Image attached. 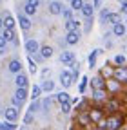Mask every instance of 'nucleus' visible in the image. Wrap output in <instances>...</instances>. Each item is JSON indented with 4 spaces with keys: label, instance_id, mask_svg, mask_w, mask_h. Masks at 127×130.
Listing matches in <instances>:
<instances>
[{
    "label": "nucleus",
    "instance_id": "nucleus-18",
    "mask_svg": "<svg viewBox=\"0 0 127 130\" xmlns=\"http://www.w3.org/2000/svg\"><path fill=\"white\" fill-rule=\"evenodd\" d=\"M40 54H42V58H51V56H53V49H51L49 45H44L42 51H40Z\"/></svg>",
    "mask_w": 127,
    "mask_h": 130
},
{
    "label": "nucleus",
    "instance_id": "nucleus-39",
    "mask_svg": "<svg viewBox=\"0 0 127 130\" xmlns=\"http://www.w3.org/2000/svg\"><path fill=\"white\" fill-rule=\"evenodd\" d=\"M24 121H26V123H31V121H33V114H31V112H29V114H27V116L24 118Z\"/></svg>",
    "mask_w": 127,
    "mask_h": 130
},
{
    "label": "nucleus",
    "instance_id": "nucleus-16",
    "mask_svg": "<svg viewBox=\"0 0 127 130\" xmlns=\"http://www.w3.org/2000/svg\"><path fill=\"white\" fill-rule=\"evenodd\" d=\"M82 14L85 16V18H91V16H93V6H91V4H84V7H82Z\"/></svg>",
    "mask_w": 127,
    "mask_h": 130
},
{
    "label": "nucleus",
    "instance_id": "nucleus-5",
    "mask_svg": "<svg viewBox=\"0 0 127 130\" xmlns=\"http://www.w3.org/2000/svg\"><path fill=\"white\" fill-rule=\"evenodd\" d=\"M89 118H91V123H100L104 114H102L100 108H93V110H89Z\"/></svg>",
    "mask_w": 127,
    "mask_h": 130
},
{
    "label": "nucleus",
    "instance_id": "nucleus-45",
    "mask_svg": "<svg viewBox=\"0 0 127 130\" xmlns=\"http://www.w3.org/2000/svg\"><path fill=\"white\" fill-rule=\"evenodd\" d=\"M120 2H122V4H125V2H127V0H120Z\"/></svg>",
    "mask_w": 127,
    "mask_h": 130
},
{
    "label": "nucleus",
    "instance_id": "nucleus-20",
    "mask_svg": "<svg viewBox=\"0 0 127 130\" xmlns=\"http://www.w3.org/2000/svg\"><path fill=\"white\" fill-rule=\"evenodd\" d=\"M78 24H80V22H76V20H69V22H66V29H67V32H73V31H76Z\"/></svg>",
    "mask_w": 127,
    "mask_h": 130
},
{
    "label": "nucleus",
    "instance_id": "nucleus-13",
    "mask_svg": "<svg viewBox=\"0 0 127 130\" xmlns=\"http://www.w3.org/2000/svg\"><path fill=\"white\" fill-rule=\"evenodd\" d=\"M113 32L116 36H123L125 35V25L120 22V24H116V25H113Z\"/></svg>",
    "mask_w": 127,
    "mask_h": 130
},
{
    "label": "nucleus",
    "instance_id": "nucleus-25",
    "mask_svg": "<svg viewBox=\"0 0 127 130\" xmlns=\"http://www.w3.org/2000/svg\"><path fill=\"white\" fill-rule=\"evenodd\" d=\"M4 27H6V29H13V27H15L13 16H6V18H4Z\"/></svg>",
    "mask_w": 127,
    "mask_h": 130
},
{
    "label": "nucleus",
    "instance_id": "nucleus-34",
    "mask_svg": "<svg viewBox=\"0 0 127 130\" xmlns=\"http://www.w3.org/2000/svg\"><path fill=\"white\" fill-rule=\"evenodd\" d=\"M17 128V125H13L11 121H7V123H4V130H15Z\"/></svg>",
    "mask_w": 127,
    "mask_h": 130
},
{
    "label": "nucleus",
    "instance_id": "nucleus-43",
    "mask_svg": "<svg viewBox=\"0 0 127 130\" xmlns=\"http://www.w3.org/2000/svg\"><path fill=\"white\" fill-rule=\"evenodd\" d=\"M2 25H4V20H2V18H0V27H2Z\"/></svg>",
    "mask_w": 127,
    "mask_h": 130
},
{
    "label": "nucleus",
    "instance_id": "nucleus-31",
    "mask_svg": "<svg viewBox=\"0 0 127 130\" xmlns=\"http://www.w3.org/2000/svg\"><path fill=\"white\" fill-rule=\"evenodd\" d=\"M107 107H109V110H116V108H118V103H116L115 100H111V101L107 103Z\"/></svg>",
    "mask_w": 127,
    "mask_h": 130
},
{
    "label": "nucleus",
    "instance_id": "nucleus-23",
    "mask_svg": "<svg viewBox=\"0 0 127 130\" xmlns=\"http://www.w3.org/2000/svg\"><path fill=\"white\" fill-rule=\"evenodd\" d=\"M53 89H55V83H53V81H49V79L42 83V90H45V92H51Z\"/></svg>",
    "mask_w": 127,
    "mask_h": 130
},
{
    "label": "nucleus",
    "instance_id": "nucleus-44",
    "mask_svg": "<svg viewBox=\"0 0 127 130\" xmlns=\"http://www.w3.org/2000/svg\"><path fill=\"white\" fill-rule=\"evenodd\" d=\"M0 130H4V125H2V123H0Z\"/></svg>",
    "mask_w": 127,
    "mask_h": 130
},
{
    "label": "nucleus",
    "instance_id": "nucleus-36",
    "mask_svg": "<svg viewBox=\"0 0 127 130\" xmlns=\"http://www.w3.org/2000/svg\"><path fill=\"white\" fill-rule=\"evenodd\" d=\"M27 4H29V6H33V7H38L40 0H27Z\"/></svg>",
    "mask_w": 127,
    "mask_h": 130
},
{
    "label": "nucleus",
    "instance_id": "nucleus-9",
    "mask_svg": "<svg viewBox=\"0 0 127 130\" xmlns=\"http://www.w3.org/2000/svg\"><path fill=\"white\" fill-rule=\"evenodd\" d=\"M26 51H27L29 54L36 53V51H38V43H36L35 40H27V42H26Z\"/></svg>",
    "mask_w": 127,
    "mask_h": 130
},
{
    "label": "nucleus",
    "instance_id": "nucleus-46",
    "mask_svg": "<svg viewBox=\"0 0 127 130\" xmlns=\"http://www.w3.org/2000/svg\"><path fill=\"white\" fill-rule=\"evenodd\" d=\"M125 24H127V20H125Z\"/></svg>",
    "mask_w": 127,
    "mask_h": 130
},
{
    "label": "nucleus",
    "instance_id": "nucleus-41",
    "mask_svg": "<svg viewBox=\"0 0 127 130\" xmlns=\"http://www.w3.org/2000/svg\"><path fill=\"white\" fill-rule=\"evenodd\" d=\"M122 11L127 14V2H125V4H122Z\"/></svg>",
    "mask_w": 127,
    "mask_h": 130
},
{
    "label": "nucleus",
    "instance_id": "nucleus-15",
    "mask_svg": "<svg viewBox=\"0 0 127 130\" xmlns=\"http://www.w3.org/2000/svg\"><path fill=\"white\" fill-rule=\"evenodd\" d=\"M20 69H22V63H20L18 60H13V61L9 63V71H11V72H20Z\"/></svg>",
    "mask_w": 127,
    "mask_h": 130
},
{
    "label": "nucleus",
    "instance_id": "nucleus-11",
    "mask_svg": "<svg viewBox=\"0 0 127 130\" xmlns=\"http://www.w3.org/2000/svg\"><path fill=\"white\" fill-rule=\"evenodd\" d=\"M60 61H62V63H67V65H71V63L74 61V54H73V53H62Z\"/></svg>",
    "mask_w": 127,
    "mask_h": 130
},
{
    "label": "nucleus",
    "instance_id": "nucleus-35",
    "mask_svg": "<svg viewBox=\"0 0 127 130\" xmlns=\"http://www.w3.org/2000/svg\"><path fill=\"white\" fill-rule=\"evenodd\" d=\"M29 71H31V72H36V65H35L33 60H29Z\"/></svg>",
    "mask_w": 127,
    "mask_h": 130
},
{
    "label": "nucleus",
    "instance_id": "nucleus-4",
    "mask_svg": "<svg viewBox=\"0 0 127 130\" xmlns=\"http://www.w3.org/2000/svg\"><path fill=\"white\" fill-rule=\"evenodd\" d=\"M26 98H27V90L26 89H18L17 92H15V98H13V103L15 105H20L24 100H26Z\"/></svg>",
    "mask_w": 127,
    "mask_h": 130
},
{
    "label": "nucleus",
    "instance_id": "nucleus-10",
    "mask_svg": "<svg viewBox=\"0 0 127 130\" xmlns=\"http://www.w3.org/2000/svg\"><path fill=\"white\" fill-rule=\"evenodd\" d=\"M78 40H80V35H78V31L67 32V43H69V45H74V43H78Z\"/></svg>",
    "mask_w": 127,
    "mask_h": 130
},
{
    "label": "nucleus",
    "instance_id": "nucleus-38",
    "mask_svg": "<svg viewBox=\"0 0 127 130\" xmlns=\"http://www.w3.org/2000/svg\"><path fill=\"white\" fill-rule=\"evenodd\" d=\"M4 47H6V40H4V36H0V51L4 53Z\"/></svg>",
    "mask_w": 127,
    "mask_h": 130
},
{
    "label": "nucleus",
    "instance_id": "nucleus-24",
    "mask_svg": "<svg viewBox=\"0 0 127 130\" xmlns=\"http://www.w3.org/2000/svg\"><path fill=\"white\" fill-rule=\"evenodd\" d=\"M93 98H94V101H102L105 98V92L104 90H93Z\"/></svg>",
    "mask_w": 127,
    "mask_h": 130
},
{
    "label": "nucleus",
    "instance_id": "nucleus-42",
    "mask_svg": "<svg viewBox=\"0 0 127 130\" xmlns=\"http://www.w3.org/2000/svg\"><path fill=\"white\" fill-rule=\"evenodd\" d=\"M94 6H100V0H94Z\"/></svg>",
    "mask_w": 127,
    "mask_h": 130
},
{
    "label": "nucleus",
    "instance_id": "nucleus-12",
    "mask_svg": "<svg viewBox=\"0 0 127 130\" xmlns=\"http://www.w3.org/2000/svg\"><path fill=\"white\" fill-rule=\"evenodd\" d=\"M49 11H51L53 14H60V13L64 11V7H62L60 2H51V4H49Z\"/></svg>",
    "mask_w": 127,
    "mask_h": 130
},
{
    "label": "nucleus",
    "instance_id": "nucleus-29",
    "mask_svg": "<svg viewBox=\"0 0 127 130\" xmlns=\"http://www.w3.org/2000/svg\"><path fill=\"white\" fill-rule=\"evenodd\" d=\"M62 13H64V16H66V20H67V22L73 20V9H64Z\"/></svg>",
    "mask_w": 127,
    "mask_h": 130
},
{
    "label": "nucleus",
    "instance_id": "nucleus-19",
    "mask_svg": "<svg viewBox=\"0 0 127 130\" xmlns=\"http://www.w3.org/2000/svg\"><path fill=\"white\" fill-rule=\"evenodd\" d=\"M18 24H20V27H22V29H26V31L31 27V22H29L27 16H20V18H18Z\"/></svg>",
    "mask_w": 127,
    "mask_h": 130
},
{
    "label": "nucleus",
    "instance_id": "nucleus-40",
    "mask_svg": "<svg viewBox=\"0 0 127 130\" xmlns=\"http://www.w3.org/2000/svg\"><path fill=\"white\" fill-rule=\"evenodd\" d=\"M85 85H87V78H84V81H82V85H80V92H84V90H85Z\"/></svg>",
    "mask_w": 127,
    "mask_h": 130
},
{
    "label": "nucleus",
    "instance_id": "nucleus-17",
    "mask_svg": "<svg viewBox=\"0 0 127 130\" xmlns=\"http://www.w3.org/2000/svg\"><path fill=\"white\" fill-rule=\"evenodd\" d=\"M56 100H58L60 103H71V98H69L67 92H60V94H56Z\"/></svg>",
    "mask_w": 127,
    "mask_h": 130
},
{
    "label": "nucleus",
    "instance_id": "nucleus-2",
    "mask_svg": "<svg viewBox=\"0 0 127 130\" xmlns=\"http://www.w3.org/2000/svg\"><path fill=\"white\" fill-rule=\"evenodd\" d=\"M113 78L120 83H127V67H116L113 72Z\"/></svg>",
    "mask_w": 127,
    "mask_h": 130
},
{
    "label": "nucleus",
    "instance_id": "nucleus-1",
    "mask_svg": "<svg viewBox=\"0 0 127 130\" xmlns=\"http://www.w3.org/2000/svg\"><path fill=\"white\" fill-rule=\"evenodd\" d=\"M122 123H123V119L122 118H109L107 121H105V130H120V126H122Z\"/></svg>",
    "mask_w": 127,
    "mask_h": 130
},
{
    "label": "nucleus",
    "instance_id": "nucleus-8",
    "mask_svg": "<svg viewBox=\"0 0 127 130\" xmlns=\"http://www.w3.org/2000/svg\"><path fill=\"white\" fill-rule=\"evenodd\" d=\"M60 81H62L64 87H71V83H73V76H71V72H62V74H60Z\"/></svg>",
    "mask_w": 127,
    "mask_h": 130
},
{
    "label": "nucleus",
    "instance_id": "nucleus-14",
    "mask_svg": "<svg viewBox=\"0 0 127 130\" xmlns=\"http://www.w3.org/2000/svg\"><path fill=\"white\" fill-rule=\"evenodd\" d=\"M17 87L18 89H26L27 87V76H24V74L17 76Z\"/></svg>",
    "mask_w": 127,
    "mask_h": 130
},
{
    "label": "nucleus",
    "instance_id": "nucleus-27",
    "mask_svg": "<svg viewBox=\"0 0 127 130\" xmlns=\"http://www.w3.org/2000/svg\"><path fill=\"white\" fill-rule=\"evenodd\" d=\"M71 7H73V9H80V11H82L84 2H82V0H71Z\"/></svg>",
    "mask_w": 127,
    "mask_h": 130
},
{
    "label": "nucleus",
    "instance_id": "nucleus-21",
    "mask_svg": "<svg viewBox=\"0 0 127 130\" xmlns=\"http://www.w3.org/2000/svg\"><path fill=\"white\" fill-rule=\"evenodd\" d=\"M4 40H6V42H15V32H13V29H4Z\"/></svg>",
    "mask_w": 127,
    "mask_h": 130
},
{
    "label": "nucleus",
    "instance_id": "nucleus-33",
    "mask_svg": "<svg viewBox=\"0 0 127 130\" xmlns=\"http://www.w3.org/2000/svg\"><path fill=\"white\" fill-rule=\"evenodd\" d=\"M62 112L69 114V112H71V103H62Z\"/></svg>",
    "mask_w": 127,
    "mask_h": 130
},
{
    "label": "nucleus",
    "instance_id": "nucleus-22",
    "mask_svg": "<svg viewBox=\"0 0 127 130\" xmlns=\"http://www.w3.org/2000/svg\"><path fill=\"white\" fill-rule=\"evenodd\" d=\"M107 20L113 24V25H116V24H120V14H118V13H111Z\"/></svg>",
    "mask_w": 127,
    "mask_h": 130
},
{
    "label": "nucleus",
    "instance_id": "nucleus-30",
    "mask_svg": "<svg viewBox=\"0 0 127 130\" xmlns=\"http://www.w3.org/2000/svg\"><path fill=\"white\" fill-rule=\"evenodd\" d=\"M115 63H116V65H123V63H125V56H122V54L116 56V58H115Z\"/></svg>",
    "mask_w": 127,
    "mask_h": 130
},
{
    "label": "nucleus",
    "instance_id": "nucleus-26",
    "mask_svg": "<svg viewBox=\"0 0 127 130\" xmlns=\"http://www.w3.org/2000/svg\"><path fill=\"white\" fill-rule=\"evenodd\" d=\"M78 123H80V125H87V123H91L89 114H80V116H78Z\"/></svg>",
    "mask_w": 127,
    "mask_h": 130
},
{
    "label": "nucleus",
    "instance_id": "nucleus-7",
    "mask_svg": "<svg viewBox=\"0 0 127 130\" xmlns=\"http://www.w3.org/2000/svg\"><path fill=\"white\" fill-rule=\"evenodd\" d=\"M6 119L7 121H15V119H17L18 118V110L17 108H15V107H9V108H6Z\"/></svg>",
    "mask_w": 127,
    "mask_h": 130
},
{
    "label": "nucleus",
    "instance_id": "nucleus-32",
    "mask_svg": "<svg viewBox=\"0 0 127 130\" xmlns=\"http://www.w3.org/2000/svg\"><path fill=\"white\" fill-rule=\"evenodd\" d=\"M26 13H27V14H35V13H36V7H33V6L27 4V6H26Z\"/></svg>",
    "mask_w": 127,
    "mask_h": 130
},
{
    "label": "nucleus",
    "instance_id": "nucleus-28",
    "mask_svg": "<svg viewBox=\"0 0 127 130\" xmlns=\"http://www.w3.org/2000/svg\"><path fill=\"white\" fill-rule=\"evenodd\" d=\"M40 92H42V87H33V92H31V98H33V100H36V98L40 96Z\"/></svg>",
    "mask_w": 127,
    "mask_h": 130
},
{
    "label": "nucleus",
    "instance_id": "nucleus-3",
    "mask_svg": "<svg viewBox=\"0 0 127 130\" xmlns=\"http://www.w3.org/2000/svg\"><path fill=\"white\" fill-rule=\"evenodd\" d=\"M91 87H93V90H104L105 89V79L102 76H96L91 81Z\"/></svg>",
    "mask_w": 127,
    "mask_h": 130
},
{
    "label": "nucleus",
    "instance_id": "nucleus-37",
    "mask_svg": "<svg viewBox=\"0 0 127 130\" xmlns=\"http://www.w3.org/2000/svg\"><path fill=\"white\" fill-rule=\"evenodd\" d=\"M96 53H98V51H94V53L91 54V58H89V63H91V65H94V60H96Z\"/></svg>",
    "mask_w": 127,
    "mask_h": 130
},
{
    "label": "nucleus",
    "instance_id": "nucleus-6",
    "mask_svg": "<svg viewBox=\"0 0 127 130\" xmlns=\"http://www.w3.org/2000/svg\"><path fill=\"white\" fill-rule=\"evenodd\" d=\"M105 87H107L111 92H118V90H120V81H116L115 78H111V79L105 81Z\"/></svg>",
    "mask_w": 127,
    "mask_h": 130
}]
</instances>
